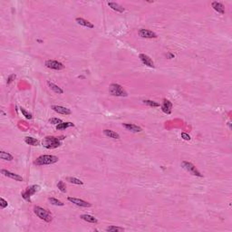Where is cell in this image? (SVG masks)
<instances>
[{
	"instance_id": "5",
	"label": "cell",
	"mask_w": 232,
	"mask_h": 232,
	"mask_svg": "<svg viewBox=\"0 0 232 232\" xmlns=\"http://www.w3.org/2000/svg\"><path fill=\"white\" fill-rule=\"evenodd\" d=\"M181 165H182V167L186 170V171H188L189 172H191L192 175H194V176H198V177H202V175H201V173L197 170V168L191 163V162H190V161H186V160H183L182 162H181Z\"/></svg>"
},
{
	"instance_id": "17",
	"label": "cell",
	"mask_w": 232,
	"mask_h": 232,
	"mask_svg": "<svg viewBox=\"0 0 232 232\" xmlns=\"http://www.w3.org/2000/svg\"><path fill=\"white\" fill-rule=\"evenodd\" d=\"M108 6L114 11L116 12H119V13H123L124 12V7H123L122 6H120L117 3H114V2H108Z\"/></svg>"
},
{
	"instance_id": "3",
	"label": "cell",
	"mask_w": 232,
	"mask_h": 232,
	"mask_svg": "<svg viewBox=\"0 0 232 232\" xmlns=\"http://www.w3.org/2000/svg\"><path fill=\"white\" fill-rule=\"evenodd\" d=\"M34 211L35 213L36 214V216L38 218H40L41 219L44 220L45 222H51L53 220V217H52V214L47 211L45 210V208H43L39 206H35L34 208Z\"/></svg>"
},
{
	"instance_id": "19",
	"label": "cell",
	"mask_w": 232,
	"mask_h": 232,
	"mask_svg": "<svg viewBox=\"0 0 232 232\" xmlns=\"http://www.w3.org/2000/svg\"><path fill=\"white\" fill-rule=\"evenodd\" d=\"M47 84H48V86L50 87V89L53 90L55 92H56V94H58V95H62V94H64L63 89H61L60 87H58V86H57L56 84H55L54 83L48 81V82H47Z\"/></svg>"
},
{
	"instance_id": "8",
	"label": "cell",
	"mask_w": 232,
	"mask_h": 232,
	"mask_svg": "<svg viewBox=\"0 0 232 232\" xmlns=\"http://www.w3.org/2000/svg\"><path fill=\"white\" fill-rule=\"evenodd\" d=\"M68 200L79 206V207H83V208H89L91 207V203L87 202V201H84L83 199H77V198H73V197H68Z\"/></svg>"
},
{
	"instance_id": "33",
	"label": "cell",
	"mask_w": 232,
	"mask_h": 232,
	"mask_svg": "<svg viewBox=\"0 0 232 232\" xmlns=\"http://www.w3.org/2000/svg\"><path fill=\"white\" fill-rule=\"evenodd\" d=\"M181 137H182V139H184V140H186V141H190L191 140V136L189 134H187V133H185V132L181 133Z\"/></svg>"
},
{
	"instance_id": "32",
	"label": "cell",
	"mask_w": 232,
	"mask_h": 232,
	"mask_svg": "<svg viewBox=\"0 0 232 232\" xmlns=\"http://www.w3.org/2000/svg\"><path fill=\"white\" fill-rule=\"evenodd\" d=\"M16 75H10V76L7 78V84H10V83H12V82H13V81L16 79Z\"/></svg>"
},
{
	"instance_id": "31",
	"label": "cell",
	"mask_w": 232,
	"mask_h": 232,
	"mask_svg": "<svg viewBox=\"0 0 232 232\" xmlns=\"http://www.w3.org/2000/svg\"><path fill=\"white\" fill-rule=\"evenodd\" d=\"M6 207H7V201H6L3 198H1L0 199V208H5Z\"/></svg>"
},
{
	"instance_id": "7",
	"label": "cell",
	"mask_w": 232,
	"mask_h": 232,
	"mask_svg": "<svg viewBox=\"0 0 232 232\" xmlns=\"http://www.w3.org/2000/svg\"><path fill=\"white\" fill-rule=\"evenodd\" d=\"M45 65H46V67L53 69V70H57V71L63 70V69L64 68V65L62 63H60L58 61H55V60L45 61Z\"/></svg>"
},
{
	"instance_id": "30",
	"label": "cell",
	"mask_w": 232,
	"mask_h": 232,
	"mask_svg": "<svg viewBox=\"0 0 232 232\" xmlns=\"http://www.w3.org/2000/svg\"><path fill=\"white\" fill-rule=\"evenodd\" d=\"M49 123H52V124H56V125H58V124L62 123L63 122H62L61 119H58V118H52V119L49 120Z\"/></svg>"
},
{
	"instance_id": "18",
	"label": "cell",
	"mask_w": 232,
	"mask_h": 232,
	"mask_svg": "<svg viewBox=\"0 0 232 232\" xmlns=\"http://www.w3.org/2000/svg\"><path fill=\"white\" fill-rule=\"evenodd\" d=\"M103 134L105 135V136H107V137H109V138H112V139H120V135L117 133V132H113V131H112V130H108V129H105V130H103Z\"/></svg>"
},
{
	"instance_id": "1",
	"label": "cell",
	"mask_w": 232,
	"mask_h": 232,
	"mask_svg": "<svg viewBox=\"0 0 232 232\" xmlns=\"http://www.w3.org/2000/svg\"><path fill=\"white\" fill-rule=\"evenodd\" d=\"M65 137H54V136H47L44 139L43 145L46 149H55L59 146H61V141H63Z\"/></svg>"
},
{
	"instance_id": "16",
	"label": "cell",
	"mask_w": 232,
	"mask_h": 232,
	"mask_svg": "<svg viewBox=\"0 0 232 232\" xmlns=\"http://www.w3.org/2000/svg\"><path fill=\"white\" fill-rule=\"evenodd\" d=\"M212 7H213V9L216 10L218 13L222 14V15L225 14V7H224L223 4H221L220 2H217V1L213 2V3H212Z\"/></svg>"
},
{
	"instance_id": "26",
	"label": "cell",
	"mask_w": 232,
	"mask_h": 232,
	"mask_svg": "<svg viewBox=\"0 0 232 232\" xmlns=\"http://www.w3.org/2000/svg\"><path fill=\"white\" fill-rule=\"evenodd\" d=\"M49 202L55 206H64V203L60 200H58L57 199H55V198H49L48 199Z\"/></svg>"
},
{
	"instance_id": "15",
	"label": "cell",
	"mask_w": 232,
	"mask_h": 232,
	"mask_svg": "<svg viewBox=\"0 0 232 232\" xmlns=\"http://www.w3.org/2000/svg\"><path fill=\"white\" fill-rule=\"evenodd\" d=\"M123 125L125 129H127L128 131L132 132H141L143 131L141 127H139V126H137L135 124H132V123H123Z\"/></svg>"
},
{
	"instance_id": "11",
	"label": "cell",
	"mask_w": 232,
	"mask_h": 232,
	"mask_svg": "<svg viewBox=\"0 0 232 232\" xmlns=\"http://www.w3.org/2000/svg\"><path fill=\"white\" fill-rule=\"evenodd\" d=\"M51 108H52L55 112H58V113H60V114H64V115H69V114H71V112H72L70 110L67 109L66 107L60 106V105H53Z\"/></svg>"
},
{
	"instance_id": "21",
	"label": "cell",
	"mask_w": 232,
	"mask_h": 232,
	"mask_svg": "<svg viewBox=\"0 0 232 232\" xmlns=\"http://www.w3.org/2000/svg\"><path fill=\"white\" fill-rule=\"evenodd\" d=\"M25 142L27 144L32 145V146H38V145H40V142L38 140H36V139H35V138H32V137H26L25 138Z\"/></svg>"
},
{
	"instance_id": "20",
	"label": "cell",
	"mask_w": 232,
	"mask_h": 232,
	"mask_svg": "<svg viewBox=\"0 0 232 232\" xmlns=\"http://www.w3.org/2000/svg\"><path fill=\"white\" fill-rule=\"evenodd\" d=\"M80 218H81L82 219L87 221V222H90V223H95V224H96V223L98 222V220H97L96 218H95L94 216H91V215H87V214L81 215Z\"/></svg>"
},
{
	"instance_id": "22",
	"label": "cell",
	"mask_w": 232,
	"mask_h": 232,
	"mask_svg": "<svg viewBox=\"0 0 232 232\" xmlns=\"http://www.w3.org/2000/svg\"><path fill=\"white\" fill-rule=\"evenodd\" d=\"M75 124L73 123H62L60 124H58L56 126V129L57 130H64V129H67L69 127H74Z\"/></svg>"
},
{
	"instance_id": "25",
	"label": "cell",
	"mask_w": 232,
	"mask_h": 232,
	"mask_svg": "<svg viewBox=\"0 0 232 232\" xmlns=\"http://www.w3.org/2000/svg\"><path fill=\"white\" fill-rule=\"evenodd\" d=\"M108 232H118V231H123V228H120V227H114V226H111L106 228L105 229Z\"/></svg>"
},
{
	"instance_id": "14",
	"label": "cell",
	"mask_w": 232,
	"mask_h": 232,
	"mask_svg": "<svg viewBox=\"0 0 232 232\" xmlns=\"http://www.w3.org/2000/svg\"><path fill=\"white\" fill-rule=\"evenodd\" d=\"M75 21L77 22V24H79L82 27H88V28H94L95 27V26L92 25L91 22H89V21H87V20H85V19H83L82 17H77L75 19Z\"/></svg>"
},
{
	"instance_id": "29",
	"label": "cell",
	"mask_w": 232,
	"mask_h": 232,
	"mask_svg": "<svg viewBox=\"0 0 232 232\" xmlns=\"http://www.w3.org/2000/svg\"><path fill=\"white\" fill-rule=\"evenodd\" d=\"M20 110H21V112L23 113V115H24L27 119H32V117H33V116H32V114H31V113H29V112H28L27 111H26L24 108H21Z\"/></svg>"
},
{
	"instance_id": "2",
	"label": "cell",
	"mask_w": 232,
	"mask_h": 232,
	"mask_svg": "<svg viewBox=\"0 0 232 232\" xmlns=\"http://www.w3.org/2000/svg\"><path fill=\"white\" fill-rule=\"evenodd\" d=\"M58 157L55 156V155H42L40 157H38L34 163L35 165L38 166H42V165H49V164H54L55 162L58 161Z\"/></svg>"
},
{
	"instance_id": "12",
	"label": "cell",
	"mask_w": 232,
	"mask_h": 232,
	"mask_svg": "<svg viewBox=\"0 0 232 232\" xmlns=\"http://www.w3.org/2000/svg\"><path fill=\"white\" fill-rule=\"evenodd\" d=\"M1 173L4 174L6 177H8V178H11L15 180H17V181H23V178L21 176H19L18 174H16V173H13L11 171H6V170H2L1 171Z\"/></svg>"
},
{
	"instance_id": "23",
	"label": "cell",
	"mask_w": 232,
	"mask_h": 232,
	"mask_svg": "<svg viewBox=\"0 0 232 232\" xmlns=\"http://www.w3.org/2000/svg\"><path fill=\"white\" fill-rule=\"evenodd\" d=\"M0 158H1L2 160H13V156L10 153L6 152V151H1V152H0Z\"/></svg>"
},
{
	"instance_id": "6",
	"label": "cell",
	"mask_w": 232,
	"mask_h": 232,
	"mask_svg": "<svg viewBox=\"0 0 232 232\" xmlns=\"http://www.w3.org/2000/svg\"><path fill=\"white\" fill-rule=\"evenodd\" d=\"M38 190H39V186H37V185H33L31 187H28L25 191H23L21 195H22L23 199H25L27 201H30V197L32 195H34Z\"/></svg>"
},
{
	"instance_id": "9",
	"label": "cell",
	"mask_w": 232,
	"mask_h": 232,
	"mask_svg": "<svg viewBox=\"0 0 232 232\" xmlns=\"http://www.w3.org/2000/svg\"><path fill=\"white\" fill-rule=\"evenodd\" d=\"M161 110L164 113L166 114H171V111H172V103L167 100V99H163V102H162V104L160 105Z\"/></svg>"
},
{
	"instance_id": "34",
	"label": "cell",
	"mask_w": 232,
	"mask_h": 232,
	"mask_svg": "<svg viewBox=\"0 0 232 232\" xmlns=\"http://www.w3.org/2000/svg\"><path fill=\"white\" fill-rule=\"evenodd\" d=\"M167 57H169V59H171V58L174 57V55H173L172 54H168V55H167Z\"/></svg>"
},
{
	"instance_id": "24",
	"label": "cell",
	"mask_w": 232,
	"mask_h": 232,
	"mask_svg": "<svg viewBox=\"0 0 232 232\" xmlns=\"http://www.w3.org/2000/svg\"><path fill=\"white\" fill-rule=\"evenodd\" d=\"M66 180L69 181L70 183H73V184H77V185H83V182L76 178H74V177H67L66 178Z\"/></svg>"
},
{
	"instance_id": "28",
	"label": "cell",
	"mask_w": 232,
	"mask_h": 232,
	"mask_svg": "<svg viewBox=\"0 0 232 232\" xmlns=\"http://www.w3.org/2000/svg\"><path fill=\"white\" fill-rule=\"evenodd\" d=\"M57 188L62 191V192H66V187H65V184L64 183V181L59 180L57 183Z\"/></svg>"
},
{
	"instance_id": "4",
	"label": "cell",
	"mask_w": 232,
	"mask_h": 232,
	"mask_svg": "<svg viewBox=\"0 0 232 232\" xmlns=\"http://www.w3.org/2000/svg\"><path fill=\"white\" fill-rule=\"evenodd\" d=\"M110 94L114 96L126 97L128 96L127 92L123 89V87L118 83H112L110 86Z\"/></svg>"
},
{
	"instance_id": "13",
	"label": "cell",
	"mask_w": 232,
	"mask_h": 232,
	"mask_svg": "<svg viewBox=\"0 0 232 232\" xmlns=\"http://www.w3.org/2000/svg\"><path fill=\"white\" fill-rule=\"evenodd\" d=\"M139 57H140V59H141V61L145 64V65H147V66H149V67H154V63H153V61L148 56V55H144V54H141L140 55H139Z\"/></svg>"
},
{
	"instance_id": "10",
	"label": "cell",
	"mask_w": 232,
	"mask_h": 232,
	"mask_svg": "<svg viewBox=\"0 0 232 232\" xmlns=\"http://www.w3.org/2000/svg\"><path fill=\"white\" fill-rule=\"evenodd\" d=\"M139 35L143 38H156L157 35L148 29H140L139 30Z\"/></svg>"
},
{
	"instance_id": "27",
	"label": "cell",
	"mask_w": 232,
	"mask_h": 232,
	"mask_svg": "<svg viewBox=\"0 0 232 232\" xmlns=\"http://www.w3.org/2000/svg\"><path fill=\"white\" fill-rule=\"evenodd\" d=\"M143 103H145V104H147L151 107H159L160 106V104L158 103H156L154 101H151V100H144Z\"/></svg>"
}]
</instances>
